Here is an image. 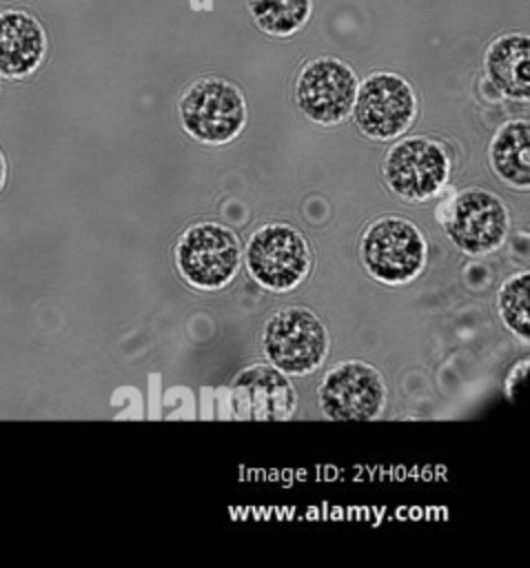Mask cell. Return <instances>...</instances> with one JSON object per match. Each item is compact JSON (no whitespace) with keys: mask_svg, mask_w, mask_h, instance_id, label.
Here are the masks:
<instances>
[{"mask_svg":"<svg viewBox=\"0 0 530 568\" xmlns=\"http://www.w3.org/2000/svg\"><path fill=\"white\" fill-rule=\"evenodd\" d=\"M228 404L231 415L242 422H286L297 410V390L275 366L251 364L235 373Z\"/></svg>","mask_w":530,"mask_h":568,"instance_id":"cell-11","label":"cell"},{"mask_svg":"<svg viewBox=\"0 0 530 568\" xmlns=\"http://www.w3.org/2000/svg\"><path fill=\"white\" fill-rule=\"evenodd\" d=\"M259 346L271 366L288 377H306L326 362L330 335L322 317L308 306H286L268 315Z\"/></svg>","mask_w":530,"mask_h":568,"instance_id":"cell-4","label":"cell"},{"mask_svg":"<svg viewBox=\"0 0 530 568\" xmlns=\"http://www.w3.org/2000/svg\"><path fill=\"white\" fill-rule=\"evenodd\" d=\"M357 87V71L346 60L317 55L299 67L293 95L299 113L308 122L337 126L350 118Z\"/></svg>","mask_w":530,"mask_h":568,"instance_id":"cell-10","label":"cell"},{"mask_svg":"<svg viewBox=\"0 0 530 568\" xmlns=\"http://www.w3.org/2000/svg\"><path fill=\"white\" fill-rule=\"evenodd\" d=\"M528 366H530V362H528V357H523V359H519L517 364H512V368L508 371V375H506V379H503V395H506L508 402H514V399H517L519 388H521V384L526 382Z\"/></svg>","mask_w":530,"mask_h":568,"instance_id":"cell-17","label":"cell"},{"mask_svg":"<svg viewBox=\"0 0 530 568\" xmlns=\"http://www.w3.org/2000/svg\"><path fill=\"white\" fill-rule=\"evenodd\" d=\"M448 240L466 255L481 257L499 251L510 235V211L506 202L481 186L459 191L439 217Z\"/></svg>","mask_w":530,"mask_h":568,"instance_id":"cell-9","label":"cell"},{"mask_svg":"<svg viewBox=\"0 0 530 568\" xmlns=\"http://www.w3.org/2000/svg\"><path fill=\"white\" fill-rule=\"evenodd\" d=\"M497 313L503 326L519 339H530V273H512L497 291Z\"/></svg>","mask_w":530,"mask_h":568,"instance_id":"cell-16","label":"cell"},{"mask_svg":"<svg viewBox=\"0 0 530 568\" xmlns=\"http://www.w3.org/2000/svg\"><path fill=\"white\" fill-rule=\"evenodd\" d=\"M388 404V384L381 371L364 359L333 364L317 384V406L333 422H373Z\"/></svg>","mask_w":530,"mask_h":568,"instance_id":"cell-8","label":"cell"},{"mask_svg":"<svg viewBox=\"0 0 530 568\" xmlns=\"http://www.w3.org/2000/svg\"><path fill=\"white\" fill-rule=\"evenodd\" d=\"M44 55V27L22 9L0 11V75L7 80L29 78Z\"/></svg>","mask_w":530,"mask_h":568,"instance_id":"cell-12","label":"cell"},{"mask_svg":"<svg viewBox=\"0 0 530 568\" xmlns=\"http://www.w3.org/2000/svg\"><path fill=\"white\" fill-rule=\"evenodd\" d=\"M180 280L204 293L226 288L242 266V242L237 233L220 222H195L186 226L173 248Z\"/></svg>","mask_w":530,"mask_h":568,"instance_id":"cell-3","label":"cell"},{"mask_svg":"<svg viewBox=\"0 0 530 568\" xmlns=\"http://www.w3.org/2000/svg\"><path fill=\"white\" fill-rule=\"evenodd\" d=\"M364 271L384 286H406L428 266V240L424 231L399 215L373 220L359 237Z\"/></svg>","mask_w":530,"mask_h":568,"instance_id":"cell-2","label":"cell"},{"mask_svg":"<svg viewBox=\"0 0 530 568\" xmlns=\"http://www.w3.org/2000/svg\"><path fill=\"white\" fill-rule=\"evenodd\" d=\"M452 173L448 146L428 135L397 140L384 158L381 178L388 191L408 204H421L435 197Z\"/></svg>","mask_w":530,"mask_h":568,"instance_id":"cell-6","label":"cell"},{"mask_svg":"<svg viewBox=\"0 0 530 568\" xmlns=\"http://www.w3.org/2000/svg\"><path fill=\"white\" fill-rule=\"evenodd\" d=\"M419 100L410 80L395 71H373L359 80L353 120L361 135L375 142L401 138L417 120Z\"/></svg>","mask_w":530,"mask_h":568,"instance_id":"cell-7","label":"cell"},{"mask_svg":"<svg viewBox=\"0 0 530 568\" xmlns=\"http://www.w3.org/2000/svg\"><path fill=\"white\" fill-rule=\"evenodd\" d=\"M177 120L197 144L224 146L246 129L248 104L233 80L204 75L193 80L177 98Z\"/></svg>","mask_w":530,"mask_h":568,"instance_id":"cell-1","label":"cell"},{"mask_svg":"<svg viewBox=\"0 0 530 568\" xmlns=\"http://www.w3.org/2000/svg\"><path fill=\"white\" fill-rule=\"evenodd\" d=\"M253 24L271 38H291L313 13V0H244Z\"/></svg>","mask_w":530,"mask_h":568,"instance_id":"cell-15","label":"cell"},{"mask_svg":"<svg viewBox=\"0 0 530 568\" xmlns=\"http://www.w3.org/2000/svg\"><path fill=\"white\" fill-rule=\"evenodd\" d=\"M242 262L262 288L291 293L310 275L313 253L299 229L286 222H268L251 233L246 246H242Z\"/></svg>","mask_w":530,"mask_h":568,"instance_id":"cell-5","label":"cell"},{"mask_svg":"<svg viewBox=\"0 0 530 568\" xmlns=\"http://www.w3.org/2000/svg\"><path fill=\"white\" fill-rule=\"evenodd\" d=\"M7 175H9L7 158H4V153L0 151V193H2V189H4V184H7Z\"/></svg>","mask_w":530,"mask_h":568,"instance_id":"cell-18","label":"cell"},{"mask_svg":"<svg viewBox=\"0 0 530 568\" xmlns=\"http://www.w3.org/2000/svg\"><path fill=\"white\" fill-rule=\"evenodd\" d=\"M488 82L506 98L528 102L530 98V38L526 31L497 36L483 53Z\"/></svg>","mask_w":530,"mask_h":568,"instance_id":"cell-13","label":"cell"},{"mask_svg":"<svg viewBox=\"0 0 530 568\" xmlns=\"http://www.w3.org/2000/svg\"><path fill=\"white\" fill-rule=\"evenodd\" d=\"M488 162L492 173L510 189L528 191L530 186V122L508 120L503 122L490 144Z\"/></svg>","mask_w":530,"mask_h":568,"instance_id":"cell-14","label":"cell"}]
</instances>
